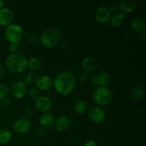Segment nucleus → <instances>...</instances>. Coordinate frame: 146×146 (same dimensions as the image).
Listing matches in <instances>:
<instances>
[{
    "instance_id": "c756f323",
    "label": "nucleus",
    "mask_w": 146,
    "mask_h": 146,
    "mask_svg": "<svg viewBox=\"0 0 146 146\" xmlns=\"http://www.w3.org/2000/svg\"><path fill=\"white\" fill-rule=\"evenodd\" d=\"M8 50L11 54L17 53L18 51V44H10L8 46Z\"/></svg>"
},
{
    "instance_id": "dca6fc26",
    "label": "nucleus",
    "mask_w": 146,
    "mask_h": 146,
    "mask_svg": "<svg viewBox=\"0 0 146 146\" xmlns=\"http://www.w3.org/2000/svg\"><path fill=\"white\" fill-rule=\"evenodd\" d=\"M137 6L135 0H121L119 7L123 13H131L134 11Z\"/></svg>"
},
{
    "instance_id": "f704fd0d",
    "label": "nucleus",
    "mask_w": 146,
    "mask_h": 146,
    "mask_svg": "<svg viewBox=\"0 0 146 146\" xmlns=\"http://www.w3.org/2000/svg\"><path fill=\"white\" fill-rule=\"evenodd\" d=\"M3 101H4V104L5 106H9L10 104H11V99H10L9 98H5V99L3 100Z\"/></svg>"
},
{
    "instance_id": "6e6552de",
    "label": "nucleus",
    "mask_w": 146,
    "mask_h": 146,
    "mask_svg": "<svg viewBox=\"0 0 146 146\" xmlns=\"http://www.w3.org/2000/svg\"><path fill=\"white\" fill-rule=\"evenodd\" d=\"M88 116L91 121L99 123L105 120L106 113L105 111L100 107L94 106L88 110Z\"/></svg>"
},
{
    "instance_id": "cd10ccee",
    "label": "nucleus",
    "mask_w": 146,
    "mask_h": 146,
    "mask_svg": "<svg viewBox=\"0 0 146 146\" xmlns=\"http://www.w3.org/2000/svg\"><path fill=\"white\" fill-rule=\"evenodd\" d=\"M29 42L31 44H38L40 41V38L38 36L34 35V34H32V35L30 36L29 37Z\"/></svg>"
},
{
    "instance_id": "6ab92c4d",
    "label": "nucleus",
    "mask_w": 146,
    "mask_h": 146,
    "mask_svg": "<svg viewBox=\"0 0 146 146\" xmlns=\"http://www.w3.org/2000/svg\"><path fill=\"white\" fill-rule=\"evenodd\" d=\"M144 96V90L141 86H137L133 87L131 91L130 96H131V100L133 101H137L141 100Z\"/></svg>"
},
{
    "instance_id": "b1692460",
    "label": "nucleus",
    "mask_w": 146,
    "mask_h": 146,
    "mask_svg": "<svg viewBox=\"0 0 146 146\" xmlns=\"http://www.w3.org/2000/svg\"><path fill=\"white\" fill-rule=\"evenodd\" d=\"M37 79V76L35 72H31L28 73L26 74L24 78V82L26 85H31V84H34Z\"/></svg>"
},
{
    "instance_id": "0eeeda50",
    "label": "nucleus",
    "mask_w": 146,
    "mask_h": 146,
    "mask_svg": "<svg viewBox=\"0 0 146 146\" xmlns=\"http://www.w3.org/2000/svg\"><path fill=\"white\" fill-rule=\"evenodd\" d=\"M31 128V122L29 118H21L15 121L13 125V130L19 134L26 133Z\"/></svg>"
},
{
    "instance_id": "2f4dec72",
    "label": "nucleus",
    "mask_w": 146,
    "mask_h": 146,
    "mask_svg": "<svg viewBox=\"0 0 146 146\" xmlns=\"http://www.w3.org/2000/svg\"><path fill=\"white\" fill-rule=\"evenodd\" d=\"M36 134L38 137H40V138H42V137H44V135H45V131H44V128H39L38 130H37Z\"/></svg>"
},
{
    "instance_id": "f257e3e1",
    "label": "nucleus",
    "mask_w": 146,
    "mask_h": 146,
    "mask_svg": "<svg viewBox=\"0 0 146 146\" xmlns=\"http://www.w3.org/2000/svg\"><path fill=\"white\" fill-rule=\"evenodd\" d=\"M76 85V78L73 73L64 71L56 76L54 80L56 91L61 95H68L74 91Z\"/></svg>"
},
{
    "instance_id": "bb28decb",
    "label": "nucleus",
    "mask_w": 146,
    "mask_h": 146,
    "mask_svg": "<svg viewBox=\"0 0 146 146\" xmlns=\"http://www.w3.org/2000/svg\"><path fill=\"white\" fill-rule=\"evenodd\" d=\"M90 82H91V84L93 86V87L94 88H98L100 87V84H99V81H98V75H94L90 79Z\"/></svg>"
},
{
    "instance_id": "423d86ee",
    "label": "nucleus",
    "mask_w": 146,
    "mask_h": 146,
    "mask_svg": "<svg viewBox=\"0 0 146 146\" xmlns=\"http://www.w3.org/2000/svg\"><path fill=\"white\" fill-rule=\"evenodd\" d=\"M34 106L36 109L41 113L48 112L53 106L52 100L48 96H41L35 100Z\"/></svg>"
},
{
    "instance_id": "72a5a7b5",
    "label": "nucleus",
    "mask_w": 146,
    "mask_h": 146,
    "mask_svg": "<svg viewBox=\"0 0 146 146\" xmlns=\"http://www.w3.org/2000/svg\"><path fill=\"white\" fill-rule=\"evenodd\" d=\"M4 73H5V70H4V66H3L2 64H0V79L4 76Z\"/></svg>"
},
{
    "instance_id": "2eb2a0df",
    "label": "nucleus",
    "mask_w": 146,
    "mask_h": 146,
    "mask_svg": "<svg viewBox=\"0 0 146 146\" xmlns=\"http://www.w3.org/2000/svg\"><path fill=\"white\" fill-rule=\"evenodd\" d=\"M55 122L54 115L50 112L44 113L39 118V125L42 128H51Z\"/></svg>"
},
{
    "instance_id": "5701e85b",
    "label": "nucleus",
    "mask_w": 146,
    "mask_h": 146,
    "mask_svg": "<svg viewBox=\"0 0 146 146\" xmlns=\"http://www.w3.org/2000/svg\"><path fill=\"white\" fill-rule=\"evenodd\" d=\"M11 133L8 129H0V144H7L11 141Z\"/></svg>"
},
{
    "instance_id": "4be33fe9",
    "label": "nucleus",
    "mask_w": 146,
    "mask_h": 146,
    "mask_svg": "<svg viewBox=\"0 0 146 146\" xmlns=\"http://www.w3.org/2000/svg\"><path fill=\"white\" fill-rule=\"evenodd\" d=\"M98 81H99L100 86H106L111 82V77L108 73L102 71L98 74Z\"/></svg>"
},
{
    "instance_id": "1a4fd4ad",
    "label": "nucleus",
    "mask_w": 146,
    "mask_h": 146,
    "mask_svg": "<svg viewBox=\"0 0 146 146\" xmlns=\"http://www.w3.org/2000/svg\"><path fill=\"white\" fill-rule=\"evenodd\" d=\"M11 93L13 96L17 99L24 98L27 93V86L24 81H17L14 83L11 88Z\"/></svg>"
},
{
    "instance_id": "c85d7f7f",
    "label": "nucleus",
    "mask_w": 146,
    "mask_h": 146,
    "mask_svg": "<svg viewBox=\"0 0 146 146\" xmlns=\"http://www.w3.org/2000/svg\"><path fill=\"white\" fill-rule=\"evenodd\" d=\"M24 118H30V117L31 116V115H32V113H33V111H32V108H31V107L30 106H27L25 108H24Z\"/></svg>"
},
{
    "instance_id": "7c9ffc66",
    "label": "nucleus",
    "mask_w": 146,
    "mask_h": 146,
    "mask_svg": "<svg viewBox=\"0 0 146 146\" xmlns=\"http://www.w3.org/2000/svg\"><path fill=\"white\" fill-rule=\"evenodd\" d=\"M87 78H88V75H87L86 73L82 72L78 75V80H79L80 82H85V81H86Z\"/></svg>"
},
{
    "instance_id": "a878e982",
    "label": "nucleus",
    "mask_w": 146,
    "mask_h": 146,
    "mask_svg": "<svg viewBox=\"0 0 146 146\" xmlns=\"http://www.w3.org/2000/svg\"><path fill=\"white\" fill-rule=\"evenodd\" d=\"M27 94L29 98L31 99L36 100L38 97H39V92H38V88H35V87H31L30 88L27 89Z\"/></svg>"
},
{
    "instance_id": "412c9836",
    "label": "nucleus",
    "mask_w": 146,
    "mask_h": 146,
    "mask_svg": "<svg viewBox=\"0 0 146 146\" xmlns=\"http://www.w3.org/2000/svg\"><path fill=\"white\" fill-rule=\"evenodd\" d=\"M41 65H42V64H41V59L37 58V57H32L29 61H27V67L32 72L40 69Z\"/></svg>"
},
{
    "instance_id": "a211bd4d",
    "label": "nucleus",
    "mask_w": 146,
    "mask_h": 146,
    "mask_svg": "<svg viewBox=\"0 0 146 146\" xmlns=\"http://www.w3.org/2000/svg\"><path fill=\"white\" fill-rule=\"evenodd\" d=\"M125 15L124 13L121 12L118 14H114L110 17V23L114 27H118L121 26L125 20Z\"/></svg>"
},
{
    "instance_id": "20e7f679",
    "label": "nucleus",
    "mask_w": 146,
    "mask_h": 146,
    "mask_svg": "<svg viewBox=\"0 0 146 146\" xmlns=\"http://www.w3.org/2000/svg\"><path fill=\"white\" fill-rule=\"evenodd\" d=\"M112 96V91L108 86H100L96 88L92 98L96 105L104 106L111 102Z\"/></svg>"
},
{
    "instance_id": "39448f33",
    "label": "nucleus",
    "mask_w": 146,
    "mask_h": 146,
    "mask_svg": "<svg viewBox=\"0 0 146 146\" xmlns=\"http://www.w3.org/2000/svg\"><path fill=\"white\" fill-rule=\"evenodd\" d=\"M5 38L10 44H18L23 39L24 31L22 27L17 24H11L7 27L4 32Z\"/></svg>"
},
{
    "instance_id": "e433bc0d",
    "label": "nucleus",
    "mask_w": 146,
    "mask_h": 146,
    "mask_svg": "<svg viewBox=\"0 0 146 146\" xmlns=\"http://www.w3.org/2000/svg\"><path fill=\"white\" fill-rule=\"evenodd\" d=\"M3 6H4V1L2 0H0V10L3 9Z\"/></svg>"
},
{
    "instance_id": "c9c22d12",
    "label": "nucleus",
    "mask_w": 146,
    "mask_h": 146,
    "mask_svg": "<svg viewBox=\"0 0 146 146\" xmlns=\"http://www.w3.org/2000/svg\"><path fill=\"white\" fill-rule=\"evenodd\" d=\"M140 38H141L143 41H145L146 39V34L145 31L140 33Z\"/></svg>"
},
{
    "instance_id": "f8f14e48",
    "label": "nucleus",
    "mask_w": 146,
    "mask_h": 146,
    "mask_svg": "<svg viewBox=\"0 0 146 146\" xmlns=\"http://www.w3.org/2000/svg\"><path fill=\"white\" fill-rule=\"evenodd\" d=\"M81 67L84 71V72L86 73H93L96 70L98 67V62L96 59L91 56L86 57L82 61Z\"/></svg>"
},
{
    "instance_id": "9d476101",
    "label": "nucleus",
    "mask_w": 146,
    "mask_h": 146,
    "mask_svg": "<svg viewBox=\"0 0 146 146\" xmlns=\"http://www.w3.org/2000/svg\"><path fill=\"white\" fill-rule=\"evenodd\" d=\"M14 20V14L9 8H3L0 10V25L9 27L12 24Z\"/></svg>"
},
{
    "instance_id": "aec40b11",
    "label": "nucleus",
    "mask_w": 146,
    "mask_h": 146,
    "mask_svg": "<svg viewBox=\"0 0 146 146\" xmlns=\"http://www.w3.org/2000/svg\"><path fill=\"white\" fill-rule=\"evenodd\" d=\"M131 27L137 32H143L145 30V22L143 19L135 18L131 22Z\"/></svg>"
},
{
    "instance_id": "473e14b6",
    "label": "nucleus",
    "mask_w": 146,
    "mask_h": 146,
    "mask_svg": "<svg viewBox=\"0 0 146 146\" xmlns=\"http://www.w3.org/2000/svg\"><path fill=\"white\" fill-rule=\"evenodd\" d=\"M83 146H98L97 145L96 143L94 141H88L84 144Z\"/></svg>"
},
{
    "instance_id": "f3484780",
    "label": "nucleus",
    "mask_w": 146,
    "mask_h": 146,
    "mask_svg": "<svg viewBox=\"0 0 146 146\" xmlns=\"http://www.w3.org/2000/svg\"><path fill=\"white\" fill-rule=\"evenodd\" d=\"M74 110L78 115H83L88 111V104L84 100H78L76 102L75 106H74Z\"/></svg>"
},
{
    "instance_id": "4468645a",
    "label": "nucleus",
    "mask_w": 146,
    "mask_h": 146,
    "mask_svg": "<svg viewBox=\"0 0 146 146\" xmlns=\"http://www.w3.org/2000/svg\"><path fill=\"white\" fill-rule=\"evenodd\" d=\"M111 17V12L108 8L101 7L97 9L95 13V19L98 22L104 24L109 21Z\"/></svg>"
},
{
    "instance_id": "393cba45",
    "label": "nucleus",
    "mask_w": 146,
    "mask_h": 146,
    "mask_svg": "<svg viewBox=\"0 0 146 146\" xmlns=\"http://www.w3.org/2000/svg\"><path fill=\"white\" fill-rule=\"evenodd\" d=\"M9 94V88L6 84H0V100L3 101L8 98Z\"/></svg>"
},
{
    "instance_id": "f03ea898",
    "label": "nucleus",
    "mask_w": 146,
    "mask_h": 146,
    "mask_svg": "<svg viewBox=\"0 0 146 146\" xmlns=\"http://www.w3.org/2000/svg\"><path fill=\"white\" fill-rule=\"evenodd\" d=\"M6 66L9 71L13 74H20L27 68V60L21 53L11 54L6 59Z\"/></svg>"
},
{
    "instance_id": "9b49d317",
    "label": "nucleus",
    "mask_w": 146,
    "mask_h": 146,
    "mask_svg": "<svg viewBox=\"0 0 146 146\" xmlns=\"http://www.w3.org/2000/svg\"><path fill=\"white\" fill-rule=\"evenodd\" d=\"M36 88L39 90H48L54 85V79L48 76H41L37 78L35 82Z\"/></svg>"
},
{
    "instance_id": "ddd939ff",
    "label": "nucleus",
    "mask_w": 146,
    "mask_h": 146,
    "mask_svg": "<svg viewBox=\"0 0 146 146\" xmlns=\"http://www.w3.org/2000/svg\"><path fill=\"white\" fill-rule=\"evenodd\" d=\"M54 123H55V128L57 131L60 133H64L69 128L70 119L66 115H60L56 118Z\"/></svg>"
},
{
    "instance_id": "7ed1b4c3",
    "label": "nucleus",
    "mask_w": 146,
    "mask_h": 146,
    "mask_svg": "<svg viewBox=\"0 0 146 146\" xmlns=\"http://www.w3.org/2000/svg\"><path fill=\"white\" fill-rule=\"evenodd\" d=\"M40 42L44 47L51 48L55 47L59 43L61 38V34L56 28H49L46 29L40 36Z\"/></svg>"
}]
</instances>
